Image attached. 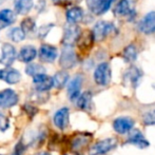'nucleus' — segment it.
Returning <instances> with one entry per match:
<instances>
[{
    "label": "nucleus",
    "instance_id": "9",
    "mask_svg": "<svg viewBox=\"0 0 155 155\" xmlns=\"http://www.w3.org/2000/svg\"><path fill=\"white\" fill-rule=\"evenodd\" d=\"M19 96L13 89H4L0 91V108L8 109L18 104Z\"/></svg>",
    "mask_w": 155,
    "mask_h": 155
},
{
    "label": "nucleus",
    "instance_id": "20",
    "mask_svg": "<svg viewBox=\"0 0 155 155\" xmlns=\"http://www.w3.org/2000/svg\"><path fill=\"white\" fill-rule=\"evenodd\" d=\"M76 106L82 111H90L93 106V94L90 91L81 93L76 99Z\"/></svg>",
    "mask_w": 155,
    "mask_h": 155
},
{
    "label": "nucleus",
    "instance_id": "29",
    "mask_svg": "<svg viewBox=\"0 0 155 155\" xmlns=\"http://www.w3.org/2000/svg\"><path fill=\"white\" fill-rule=\"evenodd\" d=\"M25 73L29 76H35L37 74H42L45 73V68L43 65L39 64V63H33L30 62L29 64L25 67Z\"/></svg>",
    "mask_w": 155,
    "mask_h": 155
},
{
    "label": "nucleus",
    "instance_id": "33",
    "mask_svg": "<svg viewBox=\"0 0 155 155\" xmlns=\"http://www.w3.org/2000/svg\"><path fill=\"white\" fill-rule=\"evenodd\" d=\"M54 28V23H49V25H42L38 29V37L39 38H45L47 35L49 34V32L51 31L52 29Z\"/></svg>",
    "mask_w": 155,
    "mask_h": 155
},
{
    "label": "nucleus",
    "instance_id": "37",
    "mask_svg": "<svg viewBox=\"0 0 155 155\" xmlns=\"http://www.w3.org/2000/svg\"><path fill=\"white\" fill-rule=\"evenodd\" d=\"M34 155H52V154H50L49 152H38V153H36Z\"/></svg>",
    "mask_w": 155,
    "mask_h": 155
},
{
    "label": "nucleus",
    "instance_id": "15",
    "mask_svg": "<svg viewBox=\"0 0 155 155\" xmlns=\"http://www.w3.org/2000/svg\"><path fill=\"white\" fill-rule=\"evenodd\" d=\"M82 82H84V77L82 75H76L68 84V95L71 101H76L77 97L80 95V90H81Z\"/></svg>",
    "mask_w": 155,
    "mask_h": 155
},
{
    "label": "nucleus",
    "instance_id": "35",
    "mask_svg": "<svg viewBox=\"0 0 155 155\" xmlns=\"http://www.w3.org/2000/svg\"><path fill=\"white\" fill-rule=\"evenodd\" d=\"M10 128V119L4 114L0 113V132H5Z\"/></svg>",
    "mask_w": 155,
    "mask_h": 155
},
{
    "label": "nucleus",
    "instance_id": "18",
    "mask_svg": "<svg viewBox=\"0 0 155 155\" xmlns=\"http://www.w3.org/2000/svg\"><path fill=\"white\" fill-rule=\"evenodd\" d=\"M37 53H38V52H37L36 48H35L34 45H23L20 49V51H19L18 58L20 61L30 63L37 57Z\"/></svg>",
    "mask_w": 155,
    "mask_h": 155
},
{
    "label": "nucleus",
    "instance_id": "1",
    "mask_svg": "<svg viewBox=\"0 0 155 155\" xmlns=\"http://www.w3.org/2000/svg\"><path fill=\"white\" fill-rule=\"evenodd\" d=\"M91 139H92V134L88 132H80L75 134L71 138L70 141V149L73 153L80 154L88 146L90 145Z\"/></svg>",
    "mask_w": 155,
    "mask_h": 155
},
{
    "label": "nucleus",
    "instance_id": "22",
    "mask_svg": "<svg viewBox=\"0 0 155 155\" xmlns=\"http://www.w3.org/2000/svg\"><path fill=\"white\" fill-rule=\"evenodd\" d=\"M134 8L131 5L130 0H119L114 6V14L118 17L129 16L132 14Z\"/></svg>",
    "mask_w": 155,
    "mask_h": 155
},
{
    "label": "nucleus",
    "instance_id": "40",
    "mask_svg": "<svg viewBox=\"0 0 155 155\" xmlns=\"http://www.w3.org/2000/svg\"><path fill=\"white\" fill-rule=\"evenodd\" d=\"M0 155H1V154H0Z\"/></svg>",
    "mask_w": 155,
    "mask_h": 155
},
{
    "label": "nucleus",
    "instance_id": "6",
    "mask_svg": "<svg viewBox=\"0 0 155 155\" xmlns=\"http://www.w3.org/2000/svg\"><path fill=\"white\" fill-rule=\"evenodd\" d=\"M80 31L79 27L75 23H68L63 29V37H62V45H73L76 43L78 37H79Z\"/></svg>",
    "mask_w": 155,
    "mask_h": 155
},
{
    "label": "nucleus",
    "instance_id": "27",
    "mask_svg": "<svg viewBox=\"0 0 155 155\" xmlns=\"http://www.w3.org/2000/svg\"><path fill=\"white\" fill-rule=\"evenodd\" d=\"M137 55H138V52H137V49L134 45H129L128 47L124 48L123 52V58L124 61L129 63L134 62L137 59Z\"/></svg>",
    "mask_w": 155,
    "mask_h": 155
},
{
    "label": "nucleus",
    "instance_id": "19",
    "mask_svg": "<svg viewBox=\"0 0 155 155\" xmlns=\"http://www.w3.org/2000/svg\"><path fill=\"white\" fill-rule=\"evenodd\" d=\"M93 42H94V37H93L92 32H90V31L80 33L79 37H78L77 41H76L79 50L82 52L89 51V50L92 48Z\"/></svg>",
    "mask_w": 155,
    "mask_h": 155
},
{
    "label": "nucleus",
    "instance_id": "28",
    "mask_svg": "<svg viewBox=\"0 0 155 155\" xmlns=\"http://www.w3.org/2000/svg\"><path fill=\"white\" fill-rule=\"evenodd\" d=\"M20 28L22 29V31L25 33V35L32 34V33H34L35 30H36V21L33 18H31V17L25 18L21 21Z\"/></svg>",
    "mask_w": 155,
    "mask_h": 155
},
{
    "label": "nucleus",
    "instance_id": "32",
    "mask_svg": "<svg viewBox=\"0 0 155 155\" xmlns=\"http://www.w3.org/2000/svg\"><path fill=\"white\" fill-rule=\"evenodd\" d=\"M27 149H28V146L20 139V140L15 145L14 150H13V152H12V155H23L25 152L27 151Z\"/></svg>",
    "mask_w": 155,
    "mask_h": 155
},
{
    "label": "nucleus",
    "instance_id": "25",
    "mask_svg": "<svg viewBox=\"0 0 155 155\" xmlns=\"http://www.w3.org/2000/svg\"><path fill=\"white\" fill-rule=\"evenodd\" d=\"M34 6V0H17L15 2V13L18 15H27Z\"/></svg>",
    "mask_w": 155,
    "mask_h": 155
},
{
    "label": "nucleus",
    "instance_id": "14",
    "mask_svg": "<svg viewBox=\"0 0 155 155\" xmlns=\"http://www.w3.org/2000/svg\"><path fill=\"white\" fill-rule=\"evenodd\" d=\"M141 77H143V73L138 68L134 67H130L124 74V81L126 84H130L133 88H136L138 87V84L141 81Z\"/></svg>",
    "mask_w": 155,
    "mask_h": 155
},
{
    "label": "nucleus",
    "instance_id": "39",
    "mask_svg": "<svg viewBox=\"0 0 155 155\" xmlns=\"http://www.w3.org/2000/svg\"><path fill=\"white\" fill-rule=\"evenodd\" d=\"M76 155H79V154H76Z\"/></svg>",
    "mask_w": 155,
    "mask_h": 155
},
{
    "label": "nucleus",
    "instance_id": "4",
    "mask_svg": "<svg viewBox=\"0 0 155 155\" xmlns=\"http://www.w3.org/2000/svg\"><path fill=\"white\" fill-rule=\"evenodd\" d=\"M111 68L108 62H101L96 67L94 71V80L98 86H108L111 81Z\"/></svg>",
    "mask_w": 155,
    "mask_h": 155
},
{
    "label": "nucleus",
    "instance_id": "7",
    "mask_svg": "<svg viewBox=\"0 0 155 155\" xmlns=\"http://www.w3.org/2000/svg\"><path fill=\"white\" fill-rule=\"evenodd\" d=\"M33 84L37 92H47L54 87L53 77L47 75L45 73L33 76Z\"/></svg>",
    "mask_w": 155,
    "mask_h": 155
},
{
    "label": "nucleus",
    "instance_id": "36",
    "mask_svg": "<svg viewBox=\"0 0 155 155\" xmlns=\"http://www.w3.org/2000/svg\"><path fill=\"white\" fill-rule=\"evenodd\" d=\"M55 4H60V3H64V2H70L71 0H52Z\"/></svg>",
    "mask_w": 155,
    "mask_h": 155
},
{
    "label": "nucleus",
    "instance_id": "8",
    "mask_svg": "<svg viewBox=\"0 0 155 155\" xmlns=\"http://www.w3.org/2000/svg\"><path fill=\"white\" fill-rule=\"evenodd\" d=\"M17 58V52L14 45L11 43H3L1 48V56H0V63L4 67L8 68L14 63Z\"/></svg>",
    "mask_w": 155,
    "mask_h": 155
},
{
    "label": "nucleus",
    "instance_id": "31",
    "mask_svg": "<svg viewBox=\"0 0 155 155\" xmlns=\"http://www.w3.org/2000/svg\"><path fill=\"white\" fill-rule=\"evenodd\" d=\"M143 121L146 126H154L155 124V110H150L146 112L143 116Z\"/></svg>",
    "mask_w": 155,
    "mask_h": 155
},
{
    "label": "nucleus",
    "instance_id": "23",
    "mask_svg": "<svg viewBox=\"0 0 155 155\" xmlns=\"http://www.w3.org/2000/svg\"><path fill=\"white\" fill-rule=\"evenodd\" d=\"M84 10L79 6H73V8H69L65 12V18H67L68 23H75L77 25L78 22L84 19Z\"/></svg>",
    "mask_w": 155,
    "mask_h": 155
},
{
    "label": "nucleus",
    "instance_id": "30",
    "mask_svg": "<svg viewBox=\"0 0 155 155\" xmlns=\"http://www.w3.org/2000/svg\"><path fill=\"white\" fill-rule=\"evenodd\" d=\"M25 36L27 35L22 31L21 28H13L8 32V38L12 41H14V42H20V41L25 40Z\"/></svg>",
    "mask_w": 155,
    "mask_h": 155
},
{
    "label": "nucleus",
    "instance_id": "16",
    "mask_svg": "<svg viewBox=\"0 0 155 155\" xmlns=\"http://www.w3.org/2000/svg\"><path fill=\"white\" fill-rule=\"evenodd\" d=\"M127 143H132V145L138 147L139 149H146V148H148L150 146L149 141L146 139V137L143 136L141 131H139L138 129H134V130L132 129L130 131Z\"/></svg>",
    "mask_w": 155,
    "mask_h": 155
},
{
    "label": "nucleus",
    "instance_id": "21",
    "mask_svg": "<svg viewBox=\"0 0 155 155\" xmlns=\"http://www.w3.org/2000/svg\"><path fill=\"white\" fill-rule=\"evenodd\" d=\"M16 21V13L10 8H3L0 11V30L12 25Z\"/></svg>",
    "mask_w": 155,
    "mask_h": 155
},
{
    "label": "nucleus",
    "instance_id": "34",
    "mask_svg": "<svg viewBox=\"0 0 155 155\" xmlns=\"http://www.w3.org/2000/svg\"><path fill=\"white\" fill-rule=\"evenodd\" d=\"M23 110L25 111L27 115H29L31 118H33L34 116H36V114L38 113V108L35 107L32 104H23Z\"/></svg>",
    "mask_w": 155,
    "mask_h": 155
},
{
    "label": "nucleus",
    "instance_id": "38",
    "mask_svg": "<svg viewBox=\"0 0 155 155\" xmlns=\"http://www.w3.org/2000/svg\"><path fill=\"white\" fill-rule=\"evenodd\" d=\"M3 77V70H0V79H2Z\"/></svg>",
    "mask_w": 155,
    "mask_h": 155
},
{
    "label": "nucleus",
    "instance_id": "13",
    "mask_svg": "<svg viewBox=\"0 0 155 155\" xmlns=\"http://www.w3.org/2000/svg\"><path fill=\"white\" fill-rule=\"evenodd\" d=\"M134 119L128 116H121L113 120V128L118 134L129 133L134 127Z\"/></svg>",
    "mask_w": 155,
    "mask_h": 155
},
{
    "label": "nucleus",
    "instance_id": "26",
    "mask_svg": "<svg viewBox=\"0 0 155 155\" xmlns=\"http://www.w3.org/2000/svg\"><path fill=\"white\" fill-rule=\"evenodd\" d=\"M69 73L64 70L59 71L53 76V82H54V87L57 89H62L64 86H67L68 81H69Z\"/></svg>",
    "mask_w": 155,
    "mask_h": 155
},
{
    "label": "nucleus",
    "instance_id": "24",
    "mask_svg": "<svg viewBox=\"0 0 155 155\" xmlns=\"http://www.w3.org/2000/svg\"><path fill=\"white\" fill-rule=\"evenodd\" d=\"M21 79V74L19 71L12 68L8 67V69H4L3 70V77L2 80L6 82L8 84H16L20 81Z\"/></svg>",
    "mask_w": 155,
    "mask_h": 155
},
{
    "label": "nucleus",
    "instance_id": "11",
    "mask_svg": "<svg viewBox=\"0 0 155 155\" xmlns=\"http://www.w3.org/2000/svg\"><path fill=\"white\" fill-rule=\"evenodd\" d=\"M113 0H87L89 11L95 15H102L111 8Z\"/></svg>",
    "mask_w": 155,
    "mask_h": 155
},
{
    "label": "nucleus",
    "instance_id": "3",
    "mask_svg": "<svg viewBox=\"0 0 155 155\" xmlns=\"http://www.w3.org/2000/svg\"><path fill=\"white\" fill-rule=\"evenodd\" d=\"M77 63V55L73 45H63L59 57V65L63 70H70Z\"/></svg>",
    "mask_w": 155,
    "mask_h": 155
},
{
    "label": "nucleus",
    "instance_id": "17",
    "mask_svg": "<svg viewBox=\"0 0 155 155\" xmlns=\"http://www.w3.org/2000/svg\"><path fill=\"white\" fill-rule=\"evenodd\" d=\"M53 123L59 130H64L70 123V110L69 108H61L54 114Z\"/></svg>",
    "mask_w": 155,
    "mask_h": 155
},
{
    "label": "nucleus",
    "instance_id": "2",
    "mask_svg": "<svg viewBox=\"0 0 155 155\" xmlns=\"http://www.w3.org/2000/svg\"><path fill=\"white\" fill-rule=\"evenodd\" d=\"M118 145V140L114 137L106 138L95 143L89 149V155H104L114 150Z\"/></svg>",
    "mask_w": 155,
    "mask_h": 155
},
{
    "label": "nucleus",
    "instance_id": "10",
    "mask_svg": "<svg viewBox=\"0 0 155 155\" xmlns=\"http://www.w3.org/2000/svg\"><path fill=\"white\" fill-rule=\"evenodd\" d=\"M38 56L39 59L42 62H47V63H51L54 62L55 59L58 56V50L56 47L51 45H48V43H43L40 45L38 51Z\"/></svg>",
    "mask_w": 155,
    "mask_h": 155
},
{
    "label": "nucleus",
    "instance_id": "12",
    "mask_svg": "<svg viewBox=\"0 0 155 155\" xmlns=\"http://www.w3.org/2000/svg\"><path fill=\"white\" fill-rule=\"evenodd\" d=\"M138 29L146 35H151L155 33V11L149 12L139 21Z\"/></svg>",
    "mask_w": 155,
    "mask_h": 155
},
{
    "label": "nucleus",
    "instance_id": "5",
    "mask_svg": "<svg viewBox=\"0 0 155 155\" xmlns=\"http://www.w3.org/2000/svg\"><path fill=\"white\" fill-rule=\"evenodd\" d=\"M113 30H114V25L112 22L104 20L96 22L92 31L94 41H102Z\"/></svg>",
    "mask_w": 155,
    "mask_h": 155
}]
</instances>
